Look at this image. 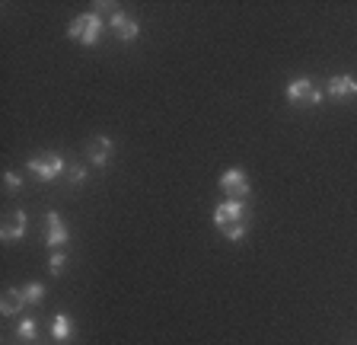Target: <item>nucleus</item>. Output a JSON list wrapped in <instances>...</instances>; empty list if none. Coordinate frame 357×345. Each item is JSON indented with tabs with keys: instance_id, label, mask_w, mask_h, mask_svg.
Wrapping results in <instances>:
<instances>
[{
	"instance_id": "20e7f679",
	"label": "nucleus",
	"mask_w": 357,
	"mask_h": 345,
	"mask_svg": "<svg viewBox=\"0 0 357 345\" xmlns=\"http://www.w3.org/2000/svg\"><path fill=\"white\" fill-rule=\"evenodd\" d=\"M245 214H249V208H245L243 198H227V202H220L214 208V224L217 230L230 224H245Z\"/></svg>"
},
{
	"instance_id": "f3484780",
	"label": "nucleus",
	"mask_w": 357,
	"mask_h": 345,
	"mask_svg": "<svg viewBox=\"0 0 357 345\" xmlns=\"http://www.w3.org/2000/svg\"><path fill=\"white\" fill-rule=\"evenodd\" d=\"M220 233L227 237V240H243V233H245V224H230V227H220Z\"/></svg>"
},
{
	"instance_id": "dca6fc26",
	"label": "nucleus",
	"mask_w": 357,
	"mask_h": 345,
	"mask_svg": "<svg viewBox=\"0 0 357 345\" xmlns=\"http://www.w3.org/2000/svg\"><path fill=\"white\" fill-rule=\"evenodd\" d=\"M64 265H67V256L61 253V249H54L52 259H48V272H52V275H61V272H64Z\"/></svg>"
},
{
	"instance_id": "7ed1b4c3",
	"label": "nucleus",
	"mask_w": 357,
	"mask_h": 345,
	"mask_svg": "<svg viewBox=\"0 0 357 345\" xmlns=\"http://www.w3.org/2000/svg\"><path fill=\"white\" fill-rule=\"evenodd\" d=\"M284 96H287L290 105H316L322 99V93L312 87L310 77H297V80H290L284 87Z\"/></svg>"
},
{
	"instance_id": "39448f33",
	"label": "nucleus",
	"mask_w": 357,
	"mask_h": 345,
	"mask_svg": "<svg viewBox=\"0 0 357 345\" xmlns=\"http://www.w3.org/2000/svg\"><path fill=\"white\" fill-rule=\"evenodd\" d=\"M220 189L227 192V198H245L252 186H249V176H245L243 170H236V166H233V170H227L220 176Z\"/></svg>"
},
{
	"instance_id": "9b49d317",
	"label": "nucleus",
	"mask_w": 357,
	"mask_h": 345,
	"mask_svg": "<svg viewBox=\"0 0 357 345\" xmlns=\"http://www.w3.org/2000/svg\"><path fill=\"white\" fill-rule=\"evenodd\" d=\"M22 304H26L22 288H7V291H3V298H0V314H3V316H16L22 310Z\"/></svg>"
},
{
	"instance_id": "f03ea898",
	"label": "nucleus",
	"mask_w": 357,
	"mask_h": 345,
	"mask_svg": "<svg viewBox=\"0 0 357 345\" xmlns=\"http://www.w3.org/2000/svg\"><path fill=\"white\" fill-rule=\"evenodd\" d=\"M64 170H67V163H64V157H58V154H38V157L29 160V172L38 182H54Z\"/></svg>"
},
{
	"instance_id": "ddd939ff",
	"label": "nucleus",
	"mask_w": 357,
	"mask_h": 345,
	"mask_svg": "<svg viewBox=\"0 0 357 345\" xmlns=\"http://www.w3.org/2000/svg\"><path fill=\"white\" fill-rule=\"evenodd\" d=\"M16 336H20L22 342H36V336H38V323L32 320V316L20 320V326H16Z\"/></svg>"
},
{
	"instance_id": "423d86ee",
	"label": "nucleus",
	"mask_w": 357,
	"mask_h": 345,
	"mask_svg": "<svg viewBox=\"0 0 357 345\" xmlns=\"http://www.w3.org/2000/svg\"><path fill=\"white\" fill-rule=\"evenodd\" d=\"M67 237H70V233H67L61 214L58 211H48V214H45V243H48L52 249H61L67 243Z\"/></svg>"
},
{
	"instance_id": "a211bd4d",
	"label": "nucleus",
	"mask_w": 357,
	"mask_h": 345,
	"mask_svg": "<svg viewBox=\"0 0 357 345\" xmlns=\"http://www.w3.org/2000/svg\"><path fill=\"white\" fill-rule=\"evenodd\" d=\"M3 182H7L10 192H20V189H22V176H20V172H3Z\"/></svg>"
},
{
	"instance_id": "0eeeda50",
	"label": "nucleus",
	"mask_w": 357,
	"mask_h": 345,
	"mask_svg": "<svg viewBox=\"0 0 357 345\" xmlns=\"http://www.w3.org/2000/svg\"><path fill=\"white\" fill-rule=\"evenodd\" d=\"M109 26H112V32H115V38H119V42H134V38H137V32H141V26H137V20H131V16L128 13H112L109 16Z\"/></svg>"
},
{
	"instance_id": "9d476101",
	"label": "nucleus",
	"mask_w": 357,
	"mask_h": 345,
	"mask_svg": "<svg viewBox=\"0 0 357 345\" xmlns=\"http://www.w3.org/2000/svg\"><path fill=\"white\" fill-rule=\"evenodd\" d=\"M328 93L335 99H354L357 96V80L351 74H338L328 80Z\"/></svg>"
},
{
	"instance_id": "6e6552de",
	"label": "nucleus",
	"mask_w": 357,
	"mask_h": 345,
	"mask_svg": "<svg viewBox=\"0 0 357 345\" xmlns=\"http://www.w3.org/2000/svg\"><path fill=\"white\" fill-rule=\"evenodd\" d=\"M86 157H89V163H96V166H105L112 160V138H105V135H96L93 141L86 144Z\"/></svg>"
},
{
	"instance_id": "f257e3e1",
	"label": "nucleus",
	"mask_w": 357,
	"mask_h": 345,
	"mask_svg": "<svg viewBox=\"0 0 357 345\" xmlns=\"http://www.w3.org/2000/svg\"><path fill=\"white\" fill-rule=\"evenodd\" d=\"M67 36L80 42V45H96L99 36H102V16L96 13H80L74 23L67 26Z\"/></svg>"
},
{
	"instance_id": "1a4fd4ad",
	"label": "nucleus",
	"mask_w": 357,
	"mask_h": 345,
	"mask_svg": "<svg viewBox=\"0 0 357 345\" xmlns=\"http://www.w3.org/2000/svg\"><path fill=\"white\" fill-rule=\"evenodd\" d=\"M22 233H26V214H22V211H13V214L3 221V227H0V240L16 243V240H22Z\"/></svg>"
},
{
	"instance_id": "2eb2a0df",
	"label": "nucleus",
	"mask_w": 357,
	"mask_h": 345,
	"mask_svg": "<svg viewBox=\"0 0 357 345\" xmlns=\"http://www.w3.org/2000/svg\"><path fill=\"white\" fill-rule=\"evenodd\" d=\"M64 176H67V182H70V186H80V182H86V170H83L80 163H67Z\"/></svg>"
},
{
	"instance_id": "4468645a",
	"label": "nucleus",
	"mask_w": 357,
	"mask_h": 345,
	"mask_svg": "<svg viewBox=\"0 0 357 345\" xmlns=\"http://www.w3.org/2000/svg\"><path fill=\"white\" fill-rule=\"evenodd\" d=\"M22 298H26V304H42L45 300V285L42 281H29V285L22 288Z\"/></svg>"
},
{
	"instance_id": "f8f14e48",
	"label": "nucleus",
	"mask_w": 357,
	"mask_h": 345,
	"mask_svg": "<svg viewBox=\"0 0 357 345\" xmlns=\"http://www.w3.org/2000/svg\"><path fill=\"white\" fill-rule=\"evenodd\" d=\"M70 332H74V326H70V316H67V314H54L52 336L58 339V342H67V339H70Z\"/></svg>"
}]
</instances>
